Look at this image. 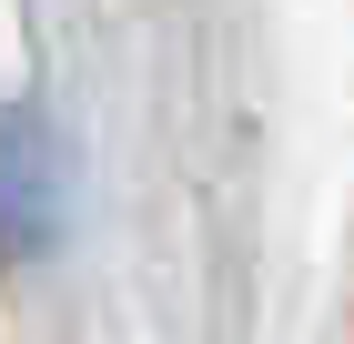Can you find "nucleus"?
I'll list each match as a JSON object with an SVG mask.
<instances>
[{
    "label": "nucleus",
    "mask_w": 354,
    "mask_h": 344,
    "mask_svg": "<svg viewBox=\"0 0 354 344\" xmlns=\"http://www.w3.org/2000/svg\"><path fill=\"white\" fill-rule=\"evenodd\" d=\"M51 223V162L30 132H0V253H30Z\"/></svg>",
    "instance_id": "nucleus-1"
}]
</instances>
